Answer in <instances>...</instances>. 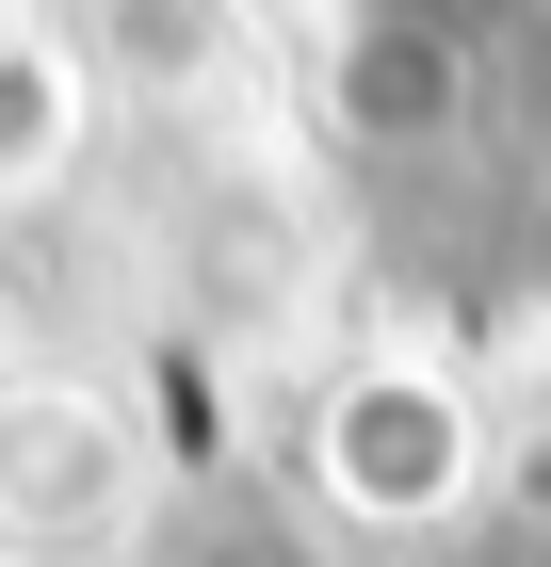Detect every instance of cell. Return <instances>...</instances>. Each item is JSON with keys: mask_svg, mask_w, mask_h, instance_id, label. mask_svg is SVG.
Segmentation results:
<instances>
[{"mask_svg": "<svg viewBox=\"0 0 551 567\" xmlns=\"http://www.w3.org/2000/svg\"><path fill=\"white\" fill-rule=\"evenodd\" d=\"M130 503V422L82 390V373H33L0 390V535H82Z\"/></svg>", "mask_w": 551, "mask_h": 567, "instance_id": "cell-2", "label": "cell"}, {"mask_svg": "<svg viewBox=\"0 0 551 567\" xmlns=\"http://www.w3.org/2000/svg\"><path fill=\"white\" fill-rule=\"evenodd\" d=\"M308 471H325V503H357V519H455V486H470V405L438 390V373H406V357H374V373L325 390Z\"/></svg>", "mask_w": 551, "mask_h": 567, "instance_id": "cell-1", "label": "cell"}]
</instances>
